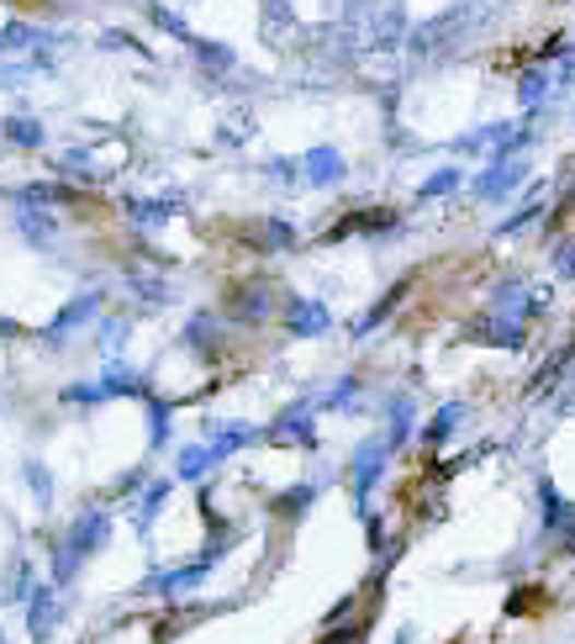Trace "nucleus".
<instances>
[{
	"instance_id": "nucleus-25",
	"label": "nucleus",
	"mask_w": 575,
	"mask_h": 644,
	"mask_svg": "<svg viewBox=\"0 0 575 644\" xmlns=\"http://www.w3.org/2000/svg\"><path fill=\"white\" fill-rule=\"evenodd\" d=\"M212 465H216V455L207 449V444H196V449H185V455H180V476H190V481H196V476H207Z\"/></svg>"
},
{
	"instance_id": "nucleus-9",
	"label": "nucleus",
	"mask_w": 575,
	"mask_h": 644,
	"mask_svg": "<svg viewBox=\"0 0 575 644\" xmlns=\"http://www.w3.org/2000/svg\"><path fill=\"white\" fill-rule=\"evenodd\" d=\"M259 27H265V43H274V48H291L302 37V22H296V11L285 0H265L259 5Z\"/></svg>"
},
{
	"instance_id": "nucleus-17",
	"label": "nucleus",
	"mask_w": 575,
	"mask_h": 644,
	"mask_svg": "<svg viewBox=\"0 0 575 644\" xmlns=\"http://www.w3.org/2000/svg\"><path fill=\"white\" fill-rule=\"evenodd\" d=\"M254 438V429H243V423H212V433H207V449H212L216 460H227L233 449H243Z\"/></svg>"
},
{
	"instance_id": "nucleus-13",
	"label": "nucleus",
	"mask_w": 575,
	"mask_h": 644,
	"mask_svg": "<svg viewBox=\"0 0 575 644\" xmlns=\"http://www.w3.org/2000/svg\"><path fill=\"white\" fill-rule=\"evenodd\" d=\"M322 401H312V397H302L296 407H285L280 412V423L270 429V438L274 444H291V438H302V444H312V412H317Z\"/></svg>"
},
{
	"instance_id": "nucleus-27",
	"label": "nucleus",
	"mask_w": 575,
	"mask_h": 644,
	"mask_svg": "<svg viewBox=\"0 0 575 644\" xmlns=\"http://www.w3.org/2000/svg\"><path fill=\"white\" fill-rule=\"evenodd\" d=\"M354 397H360V380H354V375H343L333 391L322 397V407H354Z\"/></svg>"
},
{
	"instance_id": "nucleus-20",
	"label": "nucleus",
	"mask_w": 575,
	"mask_h": 644,
	"mask_svg": "<svg viewBox=\"0 0 575 644\" xmlns=\"http://www.w3.org/2000/svg\"><path fill=\"white\" fill-rule=\"evenodd\" d=\"M16 201L22 207H69L74 190L69 185H27V190H16Z\"/></svg>"
},
{
	"instance_id": "nucleus-14",
	"label": "nucleus",
	"mask_w": 575,
	"mask_h": 644,
	"mask_svg": "<svg viewBox=\"0 0 575 644\" xmlns=\"http://www.w3.org/2000/svg\"><path fill=\"white\" fill-rule=\"evenodd\" d=\"M227 307H233V317H238V323H265V317L274 312V302H270V280H254V285H238Z\"/></svg>"
},
{
	"instance_id": "nucleus-1",
	"label": "nucleus",
	"mask_w": 575,
	"mask_h": 644,
	"mask_svg": "<svg viewBox=\"0 0 575 644\" xmlns=\"http://www.w3.org/2000/svg\"><path fill=\"white\" fill-rule=\"evenodd\" d=\"M544 307H549L544 285H523V280H513V285H502V291L485 302L481 317H470V323H465V338H470V343L517 349V343L528 338V323H533Z\"/></svg>"
},
{
	"instance_id": "nucleus-5",
	"label": "nucleus",
	"mask_w": 575,
	"mask_h": 644,
	"mask_svg": "<svg viewBox=\"0 0 575 644\" xmlns=\"http://www.w3.org/2000/svg\"><path fill=\"white\" fill-rule=\"evenodd\" d=\"M528 138H533L528 122H491V127H481V132H470V138H459L455 149L459 154H485L496 164V159H517V149H523Z\"/></svg>"
},
{
	"instance_id": "nucleus-31",
	"label": "nucleus",
	"mask_w": 575,
	"mask_h": 644,
	"mask_svg": "<svg viewBox=\"0 0 575 644\" xmlns=\"http://www.w3.org/2000/svg\"><path fill=\"white\" fill-rule=\"evenodd\" d=\"M0 644H5V640H0Z\"/></svg>"
},
{
	"instance_id": "nucleus-29",
	"label": "nucleus",
	"mask_w": 575,
	"mask_h": 644,
	"mask_svg": "<svg viewBox=\"0 0 575 644\" xmlns=\"http://www.w3.org/2000/svg\"><path fill=\"white\" fill-rule=\"evenodd\" d=\"M554 270H560V276H575V244L554 248Z\"/></svg>"
},
{
	"instance_id": "nucleus-19",
	"label": "nucleus",
	"mask_w": 575,
	"mask_h": 644,
	"mask_svg": "<svg viewBox=\"0 0 575 644\" xmlns=\"http://www.w3.org/2000/svg\"><path fill=\"white\" fill-rule=\"evenodd\" d=\"M185 343H190L196 354H212L216 343H222V323H216L212 312H201V317H190V328H185Z\"/></svg>"
},
{
	"instance_id": "nucleus-28",
	"label": "nucleus",
	"mask_w": 575,
	"mask_h": 644,
	"mask_svg": "<svg viewBox=\"0 0 575 644\" xmlns=\"http://www.w3.org/2000/svg\"><path fill=\"white\" fill-rule=\"evenodd\" d=\"M27 481H32V491H37V496H43V502H48V496H54V481H48V470H43V465H37V460L27 465Z\"/></svg>"
},
{
	"instance_id": "nucleus-24",
	"label": "nucleus",
	"mask_w": 575,
	"mask_h": 644,
	"mask_svg": "<svg viewBox=\"0 0 575 644\" xmlns=\"http://www.w3.org/2000/svg\"><path fill=\"white\" fill-rule=\"evenodd\" d=\"M143 401H149V438L164 444V438H169V401L164 397H143Z\"/></svg>"
},
{
	"instance_id": "nucleus-21",
	"label": "nucleus",
	"mask_w": 575,
	"mask_h": 644,
	"mask_svg": "<svg viewBox=\"0 0 575 644\" xmlns=\"http://www.w3.org/2000/svg\"><path fill=\"white\" fill-rule=\"evenodd\" d=\"M190 48H196V59L207 63V69H212V74H227V69H233V63H238V54H233V48H227V43H207V37H196V43H190Z\"/></svg>"
},
{
	"instance_id": "nucleus-7",
	"label": "nucleus",
	"mask_w": 575,
	"mask_h": 644,
	"mask_svg": "<svg viewBox=\"0 0 575 644\" xmlns=\"http://www.w3.org/2000/svg\"><path fill=\"white\" fill-rule=\"evenodd\" d=\"M101 302H106L101 291H80V296H69V302L59 307V317H54V323L43 328V343H48V349H63V343L80 333V328L91 323L95 312H101Z\"/></svg>"
},
{
	"instance_id": "nucleus-3",
	"label": "nucleus",
	"mask_w": 575,
	"mask_h": 644,
	"mask_svg": "<svg viewBox=\"0 0 575 644\" xmlns=\"http://www.w3.org/2000/svg\"><path fill=\"white\" fill-rule=\"evenodd\" d=\"M63 54V37L32 27V22H5L0 27V85H16V80H32L43 69H54Z\"/></svg>"
},
{
	"instance_id": "nucleus-6",
	"label": "nucleus",
	"mask_w": 575,
	"mask_h": 644,
	"mask_svg": "<svg viewBox=\"0 0 575 644\" xmlns=\"http://www.w3.org/2000/svg\"><path fill=\"white\" fill-rule=\"evenodd\" d=\"M106 397H149V386H143V375L127 365H112L101 380H85V386H69L63 391V401H85V407H95V401Z\"/></svg>"
},
{
	"instance_id": "nucleus-23",
	"label": "nucleus",
	"mask_w": 575,
	"mask_h": 644,
	"mask_svg": "<svg viewBox=\"0 0 575 644\" xmlns=\"http://www.w3.org/2000/svg\"><path fill=\"white\" fill-rule=\"evenodd\" d=\"M459 418H465V401H449V407H444V412L433 418V429H427L423 438H427V444H438V438H449V433L459 429Z\"/></svg>"
},
{
	"instance_id": "nucleus-10",
	"label": "nucleus",
	"mask_w": 575,
	"mask_h": 644,
	"mask_svg": "<svg viewBox=\"0 0 575 644\" xmlns=\"http://www.w3.org/2000/svg\"><path fill=\"white\" fill-rule=\"evenodd\" d=\"M285 323H291L296 338H322L333 317H328V307H322L317 296H291V302H285Z\"/></svg>"
},
{
	"instance_id": "nucleus-30",
	"label": "nucleus",
	"mask_w": 575,
	"mask_h": 644,
	"mask_svg": "<svg viewBox=\"0 0 575 644\" xmlns=\"http://www.w3.org/2000/svg\"><path fill=\"white\" fill-rule=\"evenodd\" d=\"M121 333H127V323H106V338H101V343H106V354H117V349H121Z\"/></svg>"
},
{
	"instance_id": "nucleus-11",
	"label": "nucleus",
	"mask_w": 575,
	"mask_h": 644,
	"mask_svg": "<svg viewBox=\"0 0 575 644\" xmlns=\"http://www.w3.org/2000/svg\"><path fill=\"white\" fill-rule=\"evenodd\" d=\"M391 438H369V444H364L360 455H354V496H369V481H375V476H380V470H386V460H391Z\"/></svg>"
},
{
	"instance_id": "nucleus-4",
	"label": "nucleus",
	"mask_w": 575,
	"mask_h": 644,
	"mask_svg": "<svg viewBox=\"0 0 575 644\" xmlns=\"http://www.w3.org/2000/svg\"><path fill=\"white\" fill-rule=\"evenodd\" d=\"M575 80V59H554V63H533V69H523L517 74V101L523 106H544L554 95H565Z\"/></svg>"
},
{
	"instance_id": "nucleus-12",
	"label": "nucleus",
	"mask_w": 575,
	"mask_h": 644,
	"mask_svg": "<svg viewBox=\"0 0 575 644\" xmlns=\"http://www.w3.org/2000/svg\"><path fill=\"white\" fill-rule=\"evenodd\" d=\"M302 169H306V185H338L349 175V159L322 143V149H306L302 154Z\"/></svg>"
},
{
	"instance_id": "nucleus-8",
	"label": "nucleus",
	"mask_w": 575,
	"mask_h": 644,
	"mask_svg": "<svg viewBox=\"0 0 575 644\" xmlns=\"http://www.w3.org/2000/svg\"><path fill=\"white\" fill-rule=\"evenodd\" d=\"M523 180H528V164H523V159H496L485 175H476V196H481V201H502V196H513Z\"/></svg>"
},
{
	"instance_id": "nucleus-26",
	"label": "nucleus",
	"mask_w": 575,
	"mask_h": 644,
	"mask_svg": "<svg viewBox=\"0 0 575 644\" xmlns=\"http://www.w3.org/2000/svg\"><path fill=\"white\" fill-rule=\"evenodd\" d=\"M265 169H270V180H280V185H306L302 159H270Z\"/></svg>"
},
{
	"instance_id": "nucleus-18",
	"label": "nucleus",
	"mask_w": 575,
	"mask_h": 644,
	"mask_svg": "<svg viewBox=\"0 0 575 644\" xmlns=\"http://www.w3.org/2000/svg\"><path fill=\"white\" fill-rule=\"evenodd\" d=\"M127 291H138L143 307H164V302H169V280L149 276V270H127Z\"/></svg>"
},
{
	"instance_id": "nucleus-22",
	"label": "nucleus",
	"mask_w": 575,
	"mask_h": 644,
	"mask_svg": "<svg viewBox=\"0 0 575 644\" xmlns=\"http://www.w3.org/2000/svg\"><path fill=\"white\" fill-rule=\"evenodd\" d=\"M459 185H465V169H438V175H427V180L418 185V196H423V201H438V196H449Z\"/></svg>"
},
{
	"instance_id": "nucleus-15",
	"label": "nucleus",
	"mask_w": 575,
	"mask_h": 644,
	"mask_svg": "<svg viewBox=\"0 0 575 644\" xmlns=\"http://www.w3.org/2000/svg\"><path fill=\"white\" fill-rule=\"evenodd\" d=\"M121 212H127V222H138V227H159V222H169V216L185 212V196H153V201H138V196H132Z\"/></svg>"
},
{
	"instance_id": "nucleus-2",
	"label": "nucleus",
	"mask_w": 575,
	"mask_h": 644,
	"mask_svg": "<svg viewBox=\"0 0 575 644\" xmlns=\"http://www.w3.org/2000/svg\"><path fill=\"white\" fill-rule=\"evenodd\" d=\"M407 37V11L401 5H375V0H354L349 16L328 27L338 59H354V54H375V48H396Z\"/></svg>"
},
{
	"instance_id": "nucleus-16",
	"label": "nucleus",
	"mask_w": 575,
	"mask_h": 644,
	"mask_svg": "<svg viewBox=\"0 0 575 644\" xmlns=\"http://www.w3.org/2000/svg\"><path fill=\"white\" fill-rule=\"evenodd\" d=\"M0 138L16 143V149H43V143H48V127L32 122V117H5V122H0Z\"/></svg>"
}]
</instances>
